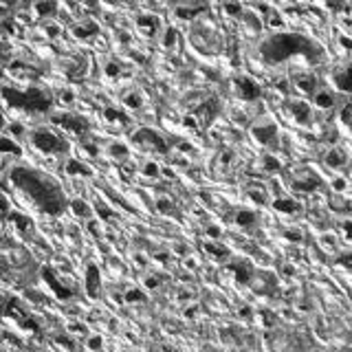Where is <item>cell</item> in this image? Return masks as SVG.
Returning <instances> with one entry per match:
<instances>
[{
	"label": "cell",
	"instance_id": "30",
	"mask_svg": "<svg viewBox=\"0 0 352 352\" xmlns=\"http://www.w3.org/2000/svg\"><path fill=\"white\" fill-rule=\"evenodd\" d=\"M13 223V227L20 231V233H29V229L33 227V223H31V218H27V216H22V214H18V211H11L9 216H7Z\"/></svg>",
	"mask_w": 352,
	"mask_h": 352
},
{
	"label": "cell",
	"instance_id": "49",
	"mask_svg": "<svg viewBox=\"0 0 352 352\" xmlns=\"http://www.w3.org/2000/svg\"><path fill=\"white\" fill-rule=\"evenodd\" d=\"M231 161H233V152L231 150H225L223 154H220V163H223V165H229Z\"/></svg>",
	"mask_w": 352,
	"mask_h": 352
},
{
	"label": "cell",
	"instance_id": "56",
	"mask_svg": "<svg viewBox=\"0 0 352 352\" xmlns=\"http://www.w3.org/2000/svg\"><path fill=\"white\" fill-rule=\"evenodd\" d=\"M47 33L51 35V38H55V35L60 33V27H57V25H47Z\"/></svg>",
	"mask_w": 352,
	"mask_h": 352
},
{
	"label": "cell",
	"instance_id": "32",
	"mask_svg": "<svg viewBox=\"0 0 352 352\" xmlns=\"http://www.w3.org/2000/svg\"><path fill=\"white\" fill-rule=\"evenodd\" d=\"M123 106L130 108V110H139L143 106V97L139 91H130L128 95H123Z\"/></svg>",
	"mask_w": 352,
	"mask_h": 352
},
{
	"label": "cell",
	"instance_id": "29",
	"mask_svg": "<svg viewBox=\"0 0 352 352\" xmlns=\"http://www.w3.org/2000/svg\"><path fill=\"white\" fill-rule=\"evenodd\" d=\"M313 104L321 110H330L335 106V97H333V93H328V91H317L313 97Z\"/></svg>",
	"mask_w": 352,
	"mask_h": 352
},
{
	"label": "cell",
	"instance_id": "40",
	"mask_svg": "<svg viewBox=\"0 0 352 352\" xmlns=\"http://www.w3.org/2000/svg\"><path fill=\"white\" fill-rule=\"evenodd\" d=\"M249 198H251V201H255L258 205H267L269 201H267V194H264V189H249Z\"/></svg>",
	"mask_w": 352,
	"mask_h": 352
},
{
	"label": "cell",
	"instance_id": "4",
	"mask_svg": "<svg viewBox=\"0 0 352 352\" xmlns=\"http://www.w3.org/2000/svg\"><path fill=\"white\" fill-rule=\"evenodd\" d=\"M31 145L35 150H40L44 154H66L71 150L69 141H64V139L60 135H55L53 130H47V128H38L31 132Z\"/></svg>",
	"mask_w": 352,
	"mask_h": 352
},
{
	"label": "cell",
	"instance_id": "11",
	"mask_svg": "<svg viewBox=\"0 0 352 352\" xmlns=\"http://www.w3.org/2000/svg\"><path fill=\"white\" fill-rule=\"evenodd\" d=\"M84 286H86V293L91 297H99V291H101V271H99L97 264H88V267H86Z\"/></svg>",
	"mask_w": 352,
	"mask_h": 352
},
{
	"label": "cell",
	"instance_id": "17",
	"mask_svg": "<svg viewBox=\"0 0 352 352\" xmlns=\"http://www.w3.org/2000/svg\"><path fill=\"white\" fill-rule=\"evenodd\" d=\"M293 82H295V88L297 91H302L304 95H313L315 97V88H317V77L313 75V73H299V75L293 77Z\"/></svg>",
	"mask_w": 352,
	"mask_h": 352
},
{
	"label": "cell",
	"instance_id": "58",
	"mask_svg": "<svg viewBox=\"0 0 352 352\" xmlns=\"http://www.w3.org/2000/svg\"><path fill=\"white\" fill-rule=\"evenodd\" d=\"M97 211H99V218H104V220L113 218V214H110V209H108V207H99Z\"/></svg>",
	"mask_w": 352,
	"mask_h": 352
},
{
	"label": "cell",
	"instance_id": "23",
	"mask_svg": "<svg viewBox=\"0 0 352 352\" xmlns=\"http://www.w3.org/2000/svg\"><path fill=\"white\" fill-rule=\"evenodd\" d=\"M205 11H207V5H196V7L189 5V7H176L174 16L181 18V20H194V18H198Z\"/></svg>",
	"mask_w": 352,
	"mask_h": 352
},
{
	"label": "cell",
	"instance_id": "36",
	"mask_svg": "<svg viewBox=\"0 0 352 352\" xmlns=\"http://www.w3.org/2000/svg\"><path fill=\"white\" fill-rule=\"evenodd\" d=\"M262 167H264V172H280L282 170V163L275 157H271V154H264Z\"/></svg>",
	"mask_w": 352,
	"mask_h": 352
},
{
	"label": "cell",
	"instance_id": "31",
	"mask_svg": "<svg viewBox=\"0 0 352 352\" xmlns=\"http://www.w3.org/2000/svg\"><path fill=\"white\" fill-rule=\"evenodd\" d=\"M35 13H38V18H51L53 13L57 11V5L53 0H47V3H35Z\"/></svg>",
	"mask_w": 352,
	"mask_h": 352
},
{
	"label": "cell",
	"instance_id": "34",
	"mask_svg": "<svg viewBox=\"0 0 352 352\" xmlns=\"http://www.w3.org/2000/svg\"><path fill=\"white\" fill-rule=\"evenodd\" d=\"M145 299H148V295H145V291H141V289H128L126 295H123V302H128V304H141Z\"/></svg>",
	"mask_w": 352,
	"mask_h": 352
},
{
	"label": "cell",
	"instance_id": "18",
	"mask_svg": "<svg viewBox=\"0 0 352 352\" xmlns=\"http://www.w3.org/2000/svg\"><path fill=\"white\" fill-rule=\"evenodd\" d=\"M227 269L236 275V282H240V284H249L253 277V269H251V264H247V262H231V264H227Z\"/></svg>",
	"mask_w": 352,
	"mask_h": 352
},
{
	"label": "cell",
	"instance_id": "13",
	"mask_svg": "<svg viewBox=\"0 0 352 352\" xmlns=\"http://www.w3.org/2000/svg\"><path fill=\"white\" fill-rule=\"evenodd\" d=\"M71 33L75 35L77 40H91V38H95V35L99 33V25L95 20L86 18V20L75 22V25H73V29H71Z\"/></svg>",
	"mask_w": 352,
	"mask_h": 352
},
{
	"label": "cell",
	"instance_id": "33",
	"mask_svg": "<svg viewBox=\"0 0 352 352\" xmlns=\"http://www.w3.org/2000/svg\"><path fill=\"white\" fill-rule=\"evenodd\" d=\"M108 152H110V157H113V159H119V161H126V159L130 157V150H128V145H123V143H119V141L110 143Z\"/></svg>",
	"mask_w": 352,
	"mask_h": 352
},
{
	"label": "cell",
	"instance_id": "53",
	"mask_svg": "<svg viewBox=\"0 0 352 352\" xmlns=\"http://www.w3.org/2000/svg\"><path fill=\"white\" fill-rule=\"evenodd\" d=\"M55 341H57V343H62V346H64L66 350H73V348H75V343H73L71 339H66V337H57Z\"/></svg>",
	"mask_w": 352,
	"mask_h": 352
},
{
	"label": "cell",
	"instance_id": "15",
	"mask_svg": "<svg viewBox=\"0 0 352 352\" xmlns=\"http://www.w3.org/2000/svg\"><path fill=\"white\" fill-rule=\"evenodd\" d=\"M289 108H291L293 119H295L297 123H302V126L311 123V119H313V110H311V106H308L306 101H291Z\"/></svg>",
	"mask_w": 352,
	"mask_h": 352
},
{
	"label": "cell",
	"instance_id": "10",
	"mask_svg": "<svg viewBox=\"0 0 352 352\" xmlns=\"http://www.w3.org/2000/svg\"><path fill=\"white\" fill-rule=\"evenodd\" d=\"M251 137L260 145H273L277 141V126L275 123H271V121L255 123V126L251 128Z\"/></svg>",
	"mask_w": 352,
	"mask_h": 352
},
{
	"label": "cell",
	"instance_id": "48",
	"mask_svg": "<svg viewBox=\"0 0 352 352\" xmlns=\"http://www.w3.org/2000/svg\"><path fill=\"white\" fill-rule=\"evenodd\" d=\"M337 264H341V267H346V269H352V251L350 253H343L339 260H337Z\"/></svg>",
	"mask_w": 352,
	"mask_h": 352
},
{
	"label": "cell",
	"instance_id": "42",
	"mask_svg": "<svg viewBox=\"0 0 352 352\" xmlns=\"http://www.w3.org/2000/svg\"><path fill=\"white\" fill-rule=\"evenodd\" d=\"M242 11H245V9H242V5H238V3H227L225 5V13H229V16H242Z\"/></svg>",
	"mask_w": 352,
	"mask_h": 352
},
{
	"label": "cell",
	"instance_id": "26",
	"mask_svg": "<svg viewBox=\"0 0 352 352\" xmlns=\"http://www.w3.org/2000/svg\"><path fill=\"white\" fill-rule=\"evenodd\" d=\"M0 152H3L5 159H7V157H16V159H18L20 154H22V148H20L16 141H13V139L3 137V139H0Z\"/></svg>",
	"mask_w": 352,
	"mask_h": 352
},
{
	"label": "cell",
	"instance_id": "5",
	"mask_svg": "<svg viewBox=\"0 0 352 352\" xmlns=\"http://www.w3.org/2000/svg\"><path fill=\"white\" fill-rule=\"evenodd\" d=\"M132 143H135L137 148L154 152V154H167L172 150L170 141H167L163 135H159L157 130H152V128H139L135 135H132Z\"/></svg>",
	"mask_w": 352,
	"mask_h": 352
},
{
	"label": "cell",
	"instance_id": "45",
	"mask_svg": "<svg viewBox=\"0 0 352 352\" xmlns=\"http://www.w3.org/2000/svg\"><path fill=\"white\" fill-rule=\"evenodd\" d=\"M60 101H62L64 106H69V104H73V101H75V95H73L71 88H64V91L60 93Z\"/></svg>",
	"mask_w": 352,
	"mask_h": 352
},
{
	"label": "cell",
	"instance_id": "22",
	"mask_svg": "<svg viewBox=\"0 0 352 352\" xmlns=\"http://www.w3.org/2000/svg\"><path fill=\"white\" fill-rule=\"evenodd\" d=\"M258 214H255L253 209H238L236 216H233V223H236L238 227H242V229H251V227L258 225Z\"/></svg>",
	"mask_w": 352,
	"mask_h": 352
},
{
	"label": "cell",
	"instance_id": "16",
	"mask_svg": "<svg viewBox=\"0 0 352 352\" xmlns=\"http://www.w3.org/2000/svg\"><path fill=\"white\" fill-rule=\"evenodd\" d=\"M137 29L141 31L145 38H154L161 29V20L157 16H139L137 18Z\"/></svg>",
	"mask_w": 352,
	"mask_h": 352
},
{
	"label": "cell",
	"instance_id": "62",
	"mask_svg": "<svg viewBox=\"0 0 352 352\" xmlns=\"http://www.w3.org/2000/svg\"><path fill=\"white\" fill-rule=\"evenodd\" d=\"M185 267H187V269H194V267H196V262H194V260H187V262H185Z\"/></svg>",
	"mask_w": 352,
	"mask_h": 352
},
{
	"label": "cell",
	"instance_id": "2",
	"mask_svg": "<svg viewBox=\"0 0 352 352\" xmlns=\"http://www.w3.org/2000/svg\"><path fill=\"white\" fill-rule=\"evenodd\" d=\"M258 53L264 64H282L291 57H304L306 62L317 64L321 60V49L319 44H315L311 38H306L302 33H291V31H277L269 35L267 40H262Z\"/></svg>",
	"mask_w": 352,
	"mask_h": 352
},
{
	"label": "cell",
	"instance_id": "3",
	"mask_svg": "<svg viewBox=\"0 0 352 352\" xmlns=\"http://www.w3.org/2000/svg\"><path fill=\"white\" fill-rule=\"evenodd\" d=\"M3 99L7 108H18L25 113L33 115H44L53 108V99L51 95L40 86H29L27 91H18V88L5 86L3 88Z\"/></svg>",
	"mask_w": 352,
	"mask_h": 352
},
{
	"label": "cell",
	"instance_id": "6",
	"mask_svg": "<svg viewBox=\"0 0 352 352\" xmlns=\"http://www.w3.org/2000/svg\"><path fill=\"white\" fill-rule=\"evenodd\" d=\"M5 317L13 319L20 328H25V330H33V333H38V330H40L38 321H35L31 315L22 308L18 297H11V299H7V302H5Z\"/></svg>",
	"mask_w": 352,
	"mask_h": 352
},
{
	"label": "cell",
	"instance_id": "50",
	"mask_svg": "<svg viewBox=\"0 0 352 352\" xmlns=\"http://www.w3.org/2000/svg\"><path fill=\"white\" fill-rule=\"evenodd\" d=\"M88 231H91L93 233V236H101V233H99V223H97V220H88Z\"/></svg>",
	"mask_w": 352,
	"mask_h": 352
},
{
	"label": "cell",
	"instance_id": "24",
	"mask_svg": "<svg viewBox=\"0 0 352 352\" xmlns=\"http://www.w3.org/2000/svg\"><path fill=\"white\" fill-rule=\"evenodd\" d=\"M326 165L328 167H335V170H341V167H346L348 163V157H346V152L339 150V148H333V150H328L326 154Z\"/></svg>",
	"mask_w": 352,
	"mask_h": 352
},
{
	"label": "cell",
	"instance_id": "28",
	"mask_svg": "<svg viewBox=\"0 0 352 352\" xmlns=\"http://www.w3.org/2000/svg\"><path fill=\"white\" fill-rule=\"evenodd\" d=\"M71 211L75 216L79 218H86V220H91V214H93V209H91V205H88L86 201H82V198H75V201H71Z\"/></svg>",
	"mask_w": 352,
	"mask_h": 352
},
{
	"label": "cell",
	"instance_id": "54",
	"mask_svg": "<svg viewBox=\"0 0 352 352\" xmlns=\"http://www.w3.org/2000/svg\"><path fill=\"white\" fill-rule=\"evenodd\" d=\"M275 88H277L280 93H286V91H289V82H286V79H277V82H275Z\"/></svg>",
	"mask_w": 352,
	"mask_h": 352
},
{
	"label": "cell",
	"instance_id": "59",
	"mask_svg": "<svg viewBox=\"0 0 352 352\" xmlns=\"http://www.w3.org/2000/svg\"><path fill=\"white\" fill-rule=\"evenodd\" d=\"M84 150H86L88 154H91V157H97V148H95L93 143H84Z\"/></svg>",
	"mask_w": 352,
	"mask_h": 352
},
{
	"label": "cell",
	"instance_id": "7",
	"mask_svg": "<svg viewBox=\"0 0 352 352\" xmlns=\"http://www.w3.org/2000/svg\"><path fill=\"white\" fill-rule=\"evenodd\" d=\"M51 121L55 126H60L62 130L71 132V135H86L91 130V123H88L82 115H75V113H57L51 117Z\"/></svg>",
	"mask_w": 352,
	"mask_h": 352
},
{
	"label": "cell",
	"instance_id": "20",
	"mask_svg": "<svg viewBox=\"0 0 352 352\" xmlns=\"http://www.w3.org/2000/svg\"><path fill=\"white\" fill-rule=\"evenodd\" d=\"M333 79H335V86L339 88L341 93H352V64H348L346 69H341V71H337Z\"/></svg>",
	"mask_w": 352,
	"mask_h": 352
},
{
	"label": "cell",
	"instance_id": "41",
	"mask_svg": "<svg viewBox=\"0 0 352 352\" xmlns=\"http://www.w3.org/2000/svg\"><path fill=\"white\" fill-rule=\"evenodd\" d=\"M101 346H104V339H101V335H93L88 337V350H101Z\"/></svg>",
	"mask_w": 352,
	"mask_h": 352
},
{
	"label": "cell",
	"instance_id": "14",
	"mask_svg": "<svg viewBox=\"0 0 352 352\" xmlns=\"http://www.w3.org/2000/svg\"><path fill=\"white\" fill-rule=\"evenodd\" d=\"M271 207H273L277 214H286V216H293V214H299V211H302V205H299L295 198H289V196L275 198V201L271 203Z\"/></svg>",
	"mask_w": 352,
	"mask_h": 352
},
{
	"label": "cell",
	"instance_id": "25",
	"mask_svg": "<svg viewBox=\"0 0 352 352\" xmlns=\"http://www.w3.org/2000/svg\"><path fill=\"white\" fill-rule=\"evenodd\" d=\"M66 174L69 176H91V167L84 165L82 161H77V159H69L66 161Z\"/></svg>",
	"mask_w": 352,
	"mask_h": 352
},
{
	"label": "cell",
	"instance_id": "21",
	"mask_svg": "<svg viewBox=\"0 0 352 352\" xmlns=\"http://www.w3.org/2000/svg\"><path fill=\"white\" fill-rule=\"evenodd\" d=\"M319 185H321V181H319V176H315V174H308L304 179L293 181V189H295V192H302V194H311Z\"/></svg>",
	"mask_w": 352,
	"mask_h": 352
},
{
	"label": "cell",
	"instance_id": "27",
	"mask_svg": "<svg viewBox=\"0 0 352 352\" xmlns=\"http://www.w3.org/2000/svg\"><path fill=\"white\" fill-rule=\"evenodd\" d=\"M104 119L106 121H110V123H130V117L123 113V110H117V108H113V106H106L104 108Z\"/></svg>",
	"mask_w": 352,
	"mask_h": 352
},
{
	"label": "cell",
	"instance_id": "12",
	"mask_svg": "<svg viewBox=\"0 0 352 352\" xmlns=\"http://www.w3.org/2000/svg\"><path fill=\"white\" fill-rule=\"evenodd\" d=\"M218 110H220V104H218V99L216 97H207L203 101V104H198L194 108V117L198 119V117H203V126H207V123H211V119L218 115Z\"/></svg>",
	"mask_w": 352,
	"mask_h": 352
},
{
	"label": "cell",
	"instance_id": "55",
	"mask_svg": "<svg viewBox=\"0 0 352 352\" xmlns=\"http://www.w3.org/2000/svg\"><path fill=\"white\" fill-rule=\"evenodd\" d=\"M343 233H346V238L352 240V220H348V223H343Z\"/></svg>",
	"mask_w": 352,
	"mask_h": 352
},
{
	"label": "cell",
	"instance_id": "19",
	"mask_svg": "<svg viewBox=\"0 0 352 352\" xmlns=\"http://www.w3.org/2000/svg\"><path fill=\"white\" fill-rule=\"evenodd\" d=\"M203 249H205V253L209 255V258H214V260H227L229 258V247H225L223 242H216V240H207L203 245Z\"/></svg>",
	"mask_w": 352,
	"mask_h": 352
},
{
	"label": "cell",
	"instance_id": "60",
	"mask_svg": "<svg viewBox=\"0 0 352 352\" xmlns=\"http://www.w3.org/2000/svg\"><path fill=\"white\" fill-rule=\"evenodd\" d=\"M335 189H339V192H341V189H346V181H343V179H337V181H335Z\"/></svg>",
	"mask_w": 352,
	"mask_h": 352
},
{
	"label": "cell",
	"instance_id": "43",
	"mask_svg": "<svg viewBox=\"0 0 352 352\" xmlns=\"http://www.w3.org/2000/svg\"><path fill=\"white\" fill-rule=\"evenodd\" d=\"M183 126L189 128V130H201V126H198V119L194 115H185L183 117Z\"/></svg>",
	"mask_w": 352,
	"mask_h": 352
},
{
	"label": "cell",
	"instance_id": "39",
	"mask_svg": "<svg viewBox=\"0 0 352 352\" xmlns=\"http://www.w3.org/2000/svg\"><path fill=\"white\" fill-rule=\"evenodd\" d=\"M141 174L143 176H148V179H157V176L161 174V167L154 163V161H148L143 167H141Z\"/></svg>",
	"mask_w": 352,
	"mask_h": 352
},
{
	"label": "cell",
	"instance_id": "9",
	"mask_svg": "<svg viewBox=\"0 0 352 352\" xmlns=\"http://www.w3.org/2000/svg\"><path fill=\"white\" fill-rule=\"evenodd\" d=\"M233 91H236L238 97L245 99V101H255V99L262 97V88H260V84L255 82V79L247 77V75L233 77Z\"/></svg>",
	"mask_w": 352,
	"mask_h": 352
},
{
	"label": "cell",
	"instance_id": "1",
	"mask_svg": "<svg viewBox=\"0 0 352 352\" xmlns=\"http://www.w3.org/2000/svg\"><path fill=\"white\" fill-rule=\"evenodd\" d=\"M9 181L16 185L18 192L25 194L29 201L47 216H62L64 209L71 205L66 201L60 183L53 181L47 174L33 170V167H27V165L11 167Z\"/></svg>",
	"mask_w": 352,
	"mask_h": 352
},
{
	"label": "cell",
	"instance_id": "52",
	"mask_svg": "<svg viewBox=\"0 0 352 352\" xmlns=\"http://www.w3.org/2000/svg\"><path fill=\"white\" fill-rule=\"evenodd\" d=\"M157 286H159V277H154V275H148V277H145V289H157Z\"/></svg>",
	"mask_w": 352,
	"mask_h": 352
},
{
	"label": "cell",
	"instance_id": "57",
	"mask_svg": "<svg viewBox=\"0 0 352 352\" xmlns=\"http://www.w3.org/2000/svg\"><path fill=\"white\" fill-rule=\"evenodd\" d=\"M339 42H341V47H343V49L352 51V40H350V38H346V35H341V38H339Z\"/></svg>",
	"mask_w": 352,
	"mask_h": 352
},
{
	"label": "cell",
	"instance_id": "44",
	"mask_svg": "<svg viewBox=\"0 0 352 352\" xmlns=\"http://www.w3.org/2000/svg\"><path fill=\"white\" fill-rule=\"evenodd\" d=\"M157 209L167 214V211L174 209V205H172V201H167V198H157Z\"/></svg>",
	"mask_w": 352,
	"mask_h": 352
},
{
	"label": "cell",
	"instance_id": "51",
	"mask_svg": "<svg viewBox=\"0 0 352 352\" xmlns=\"http://www.w3.org/2000/svg\"><path fill=\"white\" fill-rule=\"evenodd\" d=\"M207 238H211V240H216V238H220V227H216V225H211V227H207Z\"/></svg>",
	"mask_w": 352,
	"mask_h": 352
},
{
	"label": "cell",
	"instance_id": "8",
	"mask_svg": "<svg viewBox=\"0 0 352 352\" xmlns=\"http://www.w3.org/2000/svg\"><path fill=\"white\" fill-rule=\"evenodd\" d=\"M40 277H42L44 282H47V286H49L51 291H53V295H55L57 299H62V302H66V299L75 297V289H73L71 284H64L51 267H42V269H40Z\"/></svg>",
	"mask_w": 352,
	"mask_h": 352
},
{
	"label": "cell",
	"instance_id": "46",
	"mask_svg": "<svg viewBox=\"0 0 352 352\" xmlns=\"http://www.w3.org/2000/svg\"><path fill=\"white\" fill-rule=\"evenodd\" d=\"M284 238L291 240V242H302V231H297V229H286V231H284Z\"/></svg>",
	"mask_w": 352,
	"mask_h": 352
},
{
	"label": "cell",
	"instance_id": "35",
	"mask_svg": "<svg viewBox=\"0 0 352 352\" xmlns=\"http://www.w3.org/2000/svg\"><path fill=\"white\" fill-rule=\"evenodd\" d=\"M176 40H179V31H176L174 27H167L163 31V38H161V42H163L165 49H174L176 47Z\"/></svg>",
	"mask_w": 352,
	"mask_h": 352
},
{
	"label": "cell",
	"instance_id": "47",
	"mask_svg": "<svg viewBox=\"0 0 352 352\" xmlns=\"http://www.w3.org/2000/svg\"><path fill=\"white\" fill-rule=\"evenodd\" d=\"M7 130H9L11 135H16V137L25 135V126H20V123H9V126H7Z\"/></svg>",
	"mask_w": 352,
	"mask_h": 352
},
{
	"label": "cell",
	"instance_id": "38",
	"mask_svg": "<svg viewBox=\"0 0 352 352\" xmlns=\"http://www.w3.org/2000/svg\"><path fill=\"white\" fill-rule=\"evenodd\" d=\"M121 64L119 62H115V60H110V62H106V66H104V73H106V77H119L121 75Z\"/></svg>",
	"mask_w": 352,
	"mask_h": 352
},
{
	"label": "cell",
	"instance_id": "37",
	"mask_svg": "<svg viewBox=\"0 0 352 352\" xmlns=\"http://www.w3.org/2000/svg\"><path fill=\"white\" fill-rule=\"evenodd\" d=\"M339 119L343 126H348L352 130V101H348V104H343L341 108V113H339Z\"/></svg>",
	"mask_w": 352,
	"mask_h": 352
},
{
	"label": "cell",
	"instance_id": "61",
	"mask_svg": "<svg viewBox=\"0 0 352 352\" xmlns=\"http://www.w3.org/2000/svg\"><path fill=\"white\" fill-rule=\"evenodd\" d=\"M240 315H242V317H251V308H242V311H240Z\"/></svg>",
	"mask_w": 352,
	"mask_h": 352
}]
</instances>
